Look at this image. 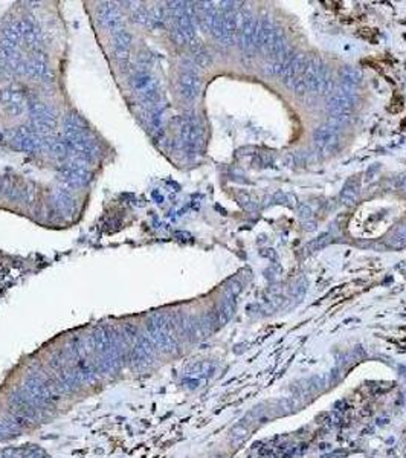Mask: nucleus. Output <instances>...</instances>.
Instances as JSON below:
<instances>
[{
  "label": "nucleus",
  "mask_w": 406,
  "mask_h": 458,
  "mask_svg": "<svg viewBox=\"0 0 406 458\" xmlns=\"http://www.w3.org/2000/svg\"><path fill=\"white\" fill-rule=\"evenodd\" d=\"M339 131L341 130H337L328 124L316 127L313 131V141H314L318 150L324 154L334 153L339 147V139H341Z\"/></svg>",
  "instance_id": "nucleus-3"
},
{
  "label": "nucleus",
  "mask_w": 406,
  "mask_h": 458,
  "mask_svg": "<svg viewBox=\"0 0 406 458\" xmlns=\"http://www.w3.org/2000/svg\"><path fill=\"white\" fill-rule=\"evenodd\" d=\"M100 18L101 21L110 29V32L116 34L121 31V17L111 5H104L100 11Z\"/></svg>",
  "instance_id": "nucleus-12"
},
{
  "label": "nucleus",
  "mask_w": 406,
  "mask_h": 458,
  "mask_svg": "<svg viewBox=\"0 0 406 458\" xmlns=\"http://www.w3.org/2000/svg\"><path fill=\"white\" fill-rule=\"evenodd\" d=\"M354 97L347 95L336 86L334 92L327 98V110L328 113H350L354 107Z\"/></svg>",
  "instance_id": "nucleus-5"
},
{
  "label": "nucleus",
  "mask_w": 406,
  "mask_h": 458,
  "mask_svg": "<svg viewBox=\"0 0 406 458\" xmlns=\"http://www.w3.org/2000/svg\"><path fill=\"white\" fill-rule=\"evenodd\" d=\"M275 28L272 21L267 18H263L258 23V34H257V51H260L264 57L269 58L270 51H272V43H274V35H275Z\"/></svg>",
  "instance_id": "nucleus-6"
},
{
  "label": "nucleus",
  "mask_w": 406,
  "mask_h": 458,
  "mask_svg": "<svg viewBox=\"0 0 406 458\" xmlns=\"http://www.w3.org/2000/svg\"><path fill=\"white\" fill-rule=\"evenodd\" d=\"M388 241H390V246L394 249L406 247V225H402L397 231H394Z\"/></svg>",
  "instance_id": "nucleus-16"
},
{
  "label": "nucleus",
  "mask_w": 406,
  "mask_h": 458,
  "mask_svg": "<svg viewBox=\"0 0 406 458\" xmlns=\"http://www.w3.org/2000/svg\"><path fill=\"white\" fill-rule=\"evenodd\" d=\"M113 41H115V55L119 61H127L130 48H131V35L121 29L119 32L113 34Z\"/></svg>",
  "instance_id": "nucleus-10"
},
{
  "label": "nucleus",
  "mask_w": 406,
  "mask_h": 458,
  "mask_svg": "<svg viewBox=\"0 0 406 458\" xmlns=\"http://www.w3.org/2000/svg\"><path fill=\"white\" fill-rule=\"evenodd\" d=\"M258 23L260 21L252 14L238 11V46L247 55L257 51Z\"/></svg>",
  "instance_id": "nucleus-1"
},
{
  "label": "nucleus",
  "mask_w": 406,
  "mask_h": 458,
  "mask_svg": "<svg viewBox=\"0 0 406 458\" xmlns=\"http://www.w3.org/2000/svg\"><path fill=\"white\" fill-rule=\"evenodd\" d=\"M284 64L278 60H267L264 64H263V71L270 75V77H281L283 75V71H284Z\"/></svg>",
  "instance_id": "nucleus-17"
},
{
  "label": "nucleus",
  "mask_w": 406,
  "mask_h": 458,
  "mask_svg": "<svg viewBox=\"0 0 406 458\" xmlns=\"http://www.w3.org/2000/svg\"><path fill=\"white\" fill-rule=\"evenodd\" d=\"M339 75V80H341V84L344 86H348V87H354L357 89L360 84H362V72L353 66H342L337 72Z\"/></svg>",
  "instance_id": "nucleus-11"
},
{
  "label": "nucleus",
  "mask_w": 406,
  "mask_h": 458,
  "mask_svg": "<svg viewBox=\"0 0 406 458\" xmlns=\"http://www.w3.org/2000/svg\"><path fill=\"white\" fill-rule=\"evenodd\" d=\"M202 89V80L197 72V66L194 61L188 60L185 63L184 72L179 77V94L187 101H194Z\"/></svg>",
  "instance_id": "nucleus-2"
},
{
  "label": "nucleus",
  "mask_w": 406,
  "mask_h": 458,
  "mask_svg": "<svg viewBox=\"0 0 406 458\" xmlns=\"http://www.w3.org/2000/svg\"><path fill=\"white\" fill-rule=\"evenodd\" d=\"M307 57L304 54H295L294 58L290 60V63L286 66V69L283 71V75H281V80H283V84L287 87V89H294L295 83L304 75L305 67H307Z\"/></svg>",
  "instance_id": "nucleus-4"
},
{
  "label": "nucleus",
  "mask_w": 406,
  "mask_h": 458,
  "mask_svg": "<svg viewBox=\"0 0 406 458\" xmlns=\"http://www.w3.org/2000/svg\"><path fill=\"white\" fill-rule=\"evenodd\" d=\"M191 49H193V55H194L193 61H194V64L197 67H208L211 64V61H212L211 55H209V52L203 48L200 43L193 41L191 43Z\"/></svg>",
  "instance_id": "nucleus-14"
},
{
  "label": "nucleus",
  "mask_w": 406,
  "mask_h": 458,
  "mask_svg": "<svg viewBox=\"0 0 406 458\" xmlns=\"http://www.w3.org/2000/svg\"><path fill=\"white\" fill-rule=\"evenodd\" d=\"M328 243H330V234L325 232V234H321L319 237L313 238V240L305 246V250H307V252H316V250H319L321 247L327 246Z\"/></svg>",
  "instance_id": "nucleus-18"
},
{
  "label": "nucleus",
  "mask_w": 406,
  "mask_h": 458,
  "mask_svg": "<svg viewBox=\"0 0 406 458\" xmlns=\"http://www.w3.org/2000/svg\"><path fill=\"white\" fill-rule=\"evenodd\" d=\"M0 101L2 106L8 109V112L17 114L20 113L25 107V98L18 90L9 89V90H2L0 94Z\"/></svg>",
  "instance_id": "nucleus-9"
},
{
  "label": "nucleus",
  "mask_w": 406,
  "mask_h": 458,
  "mask_svg": "<svg viewBox=\"0 0 406 458\" xmlns=\"http://www.w3.org/2000/svg\"><path fill=\"white\" fill-rule=\"evenodd\" d=\"M292 90H294L295 95H298V97H303V95H305V94L308 92V89H307V83H305V80L303 77L295 83V86H294Z\"/></svg>",
  "instance_id": "nucleus-19"
},
{
  "label": "nucleus",
  "mask_w": 406,
  "mask_h": 458,
  "mask_svg": "<svg viewBox=\"0 0 406 458\" xmlns=\"http://www.w3.org/2000/svg\"><path fill=\"white\" fill-rule=\"evenodd\" d=\"M396 185L402 190V191H405L406 193V173L405 174H400L399 177H397V180H396Z\"/></svg>",
  "instance_id": "nucleus-21"
},
{
  "label": "nucleus",
  "mask_w": 406,
  "mask_h": 458,
  "mask_svg": "<svg viewBox=\"0 0 406 458\" xmlns=\"http://www.w3.org/2000/svg\"><path fill=\"white\" fill-rule=\"evenodd\" d=\"M298 214L303 220H310L311 219V210L305 203H298Z\"/></svg>",
  "instance_id": "nucleus-20"
},
{
  "label": "nucleus",
  "mask_w": 406,
  "mask_h": 458,
  "mask_svg": "<svg viewBox=\"0 0 406 458\" xmlns=\"http://www.w3.org/2000/svg\"><path fill=\"white\" fill-rule=\"evenodd\" d=\"M353 121V116L351 113H328V118H327V124L341 130L342 127H347L350 125Z\"/></svg>",
  "instance_id": "nucleus-15"
},
{
  "label": "nucleus",
  "mask_w": 406,
  "mask_h": 458,
  "mask_svg": "<svg viewBox=\"0 0 406 458\" xmlns=\"http://www.w3.org/2000/svg\"><path fill=\"white\" fill-rule=\"evenodd\" d=\"M304 225H305L304 229H307V231H313V229L316 228V225H314L313 222H310V223H308V222H305Z\"/></svg>",
  "instance_id": "nucleus-22"
},
{
  "label": "nucleus",
  "mask_w": 406,
  "mask_h": 458,
  "mask_svg": "<svg viewBox=\"0 0 406 458\" xmlns=\"http://www.w3.org/2000/svg\"><path fill=\"white\" fill-rule=\"evenodd\" d=\"M181 136H182V142L187 148L196 150V148H199V145L202 142V128L196 121L187 119L181 127Z\"/></svg>",
  "instance_id": "nucleus-8"
},
{
  "label": "nucleus",
  "mask_w": 406,
  "mask_h": 458,
  "mask_svg": "<svg viewBox=\"0 0 406 458\" xmlns=\"http://www.w3.org/2000/svg\"><path fill=\"white\" fill-rule=\"evenodd\" d=\"M359 188H360L359 187V180L356 177H351L344 185V190L341 191V202L344 205H348V207L354 205L357 202V197H359V193H360Z\"/></svg>",
  "instance_id": "nucleus-13"
},
{
  "label": "nucleus",
  "mask_w": 406,
  "mask_h": 458,
  "mask_svg": "<svg viewBox=\"0 0 406 458\" xmlns=\"http://www.w3.org/2000/svg\"><path fill=\"white\" fill-rule=\"evenodd\" d=\"M133 86L134 90L139 97H142L147 101H153L157 97V83L156 80L147 74V72H139L136 74L134 80H133Z\"/></svg>",
  "instance_id": "nucleus-7"
}]
</instances>
